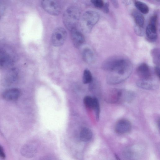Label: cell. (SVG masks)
<instances>
[{"label": "cell", "instance_id": "6da1fadb", "mask_svg": "<svg viewBox=\"0 0 160 160\" xmlns=\"http://www.w3.org/2000/svg\"><path fill=\"white\" fill-rule=\"evenodd\" d=\"M110 70L106 81L110 85L120 83L127 79L131 74L133 68L132 63L129 60L122 58H111Z\"/></svg>", "mask_w": 160, "mask_h": 160}, {"label": "cell", "instance_id": "7a4b0ae2", "mask_svg": "<svg viewBox=\"0 0 160 160\" xmlns=\"http://www.w3.org/2000/svg\"><path fill=\"white\" fill-rule=\"evenodd\" d=\"M80 16V11L77 7L72 6L68 8L65 11L62 17L65 27L70 31L76 28Z\"/></svg>", "mask_w": 160, "mask_h": 160}, {"label": "cell", "instance_id": "3957f363", "mask_svg": "<svg viewBox=\"0 0 160 160\" xmlns=\"http://www.w3.org/2000/svg\"><path fill=\"white\" fill-rule=\"evenodd\" d=\"M100 18L99 14L93 11H88L82 16L80 25L82 30L85 32H89L97 23Z\"/></svg>", "mask_w": 160, "mask_h": 160}, {"label": "cell", "instance_id": "277c9868", "mask_svg": "<svg viewBox=\"0 0 160 160\" xmlns=\"http://www.w3.org/2000/svg\"><path fill=\"white\" fill-rule=\"evenodd\" d=\"M67 36L65 29L62 27L56 28L52 35L51 41L52 45L55 47H59L65 42Z\"/></svg>", "mask_w": 160, "mask_h": 160}, {"label": "cell", "instance_id": "5b68a950", "mask_svg": "<svg viewBox=\"0 0 160 160\" xmlns=\"http://www.w3.org/2000/svg\"><path fill=\"white\" fill-rule=\"evenodd\" d=\"M41 4L43 9L50 14L57 15L59 14L61 12V6L56 1L43 0Z\"/></svg>", "mask_w": 160, "mask_h": 160}, {"label": "cell", "instance_id": "8992f818", "mask_svg": "<svg viewBox=\"0 0 160 160\" xmlns=\"http://www.w3.org/2000/svg\"><path fill=\"white\" fill-rule=\"evenodd\" d=\"M122 89L112 88L105 94L104 99L108 103H115L121 102Z\"/></svg>", "mask_w": 160, "mask_h": 160}, {"label": "cell", "instance_id": "52a82bcc", "mask_svg": "<svg viewBox=\"0 0 160 160\" xmlns=\"http://www.w3.org/2000/svg\"><path fill=\"white\" fill-rule=\"evenodd\" d=\"M157 16L154 15L150 20L146 29V34L148 39L152 41H155L157 37Z\"/></svg>", "mask_w": 160, "mask_h": 160}, {"label": "cell", "instance_id": "ba28073f", "mask_svg": "<svg viewBox=\"0 0 160 160\" xmlns=\"http://www.w3.org/2000/svg\"><path fill=\"white\" fill-rule=\"evenodd\" d=\"M136 84L140 88L147 90H155L159 86L158 81L152 78L146 79H140Z\"/></svg>", "mask_w": 160, "mask_h": 160}, {"label": "cell", "instance_id": "9c48e42d", "mask_svg": "<svg viewBox=\"0 0 160 160\" xmlns=\"http://www.w3.org/2000/svg\"><path fill=\"white\" fill-rule=\"evenodd\" d=\"M132 125L129 121L126 119H121L116 123L115 130L116 132L119 134L127 133L130 131Z\"/></svg>", "mask_w": 160, "mask_h": 160}, {"label": "cell", "instance_id": "30bf717a", "mask_svg": "<svg viewBox=\"0 0 160 160\" xmlns=\"http://www.w3.org/2000/svg\"><path fill=\"white\" fill-rule=\"evenodd\" d=\"M18 77V72L15 69L8 71L2 78V82L4 86H9L13 84L16 81Z\"/></svg>", "mask_w": 160, "mask_h": 160}, {"label": "cell", "instance_id": "8fae6325", "mask_svg": "<svg viewBox=\"0 0 160 160\" xmlns=\"http://www.w3.org/2000/svg\"><path fill=\"white\" fill-rule=\"evenodd\" d=\"M21 92L19 89L12 88L5 90L2 93V96L5 100L8 101H13L18 99Z\"/></svg>", "mask_w": 160, "mask_h": 160}, {"label": "cell", "instance_id": "7c38bea8", "mask_svg": "<svg viewBox=\"0 0 160 160\" xmlns=\"http://www.w3.org/2000/svg\"><path fill=\"white\" fill-rule=\"evenodd\" d=\"M71 38L74 46L78 48L82 45L85 42V38L82 34L76 28L70 31Z\"/></svg>", "mask_w": 160, "mask_h": 160}, {"label": "cell", "instance_id": "4fadbf2b", "mask_svg": "<svg viewBox=\"0 0 160 160\" xmlns=\"http://www.w3.org/2000/svg\"><path fill=\"white\" fill-rule=\"evenodd\" d=\"M136 71L140 79H146L151 78L149 67L145 63L140 64L137 67Z\"/></svg>", "mask_w": 160, "mask_h": 160}, {"label": "cell", "instance_id": "5bb4252c", "mask_svg": "<svg viewBox=\"0 0 160 160\" xmlns=\"http://www.w3.org/2000/svg\"><path fill=\"white\" fill-rule=\"evenodd\" d=\"M37 152L36 148L32 145L27 144L25 145L22 150L23 155L27 158H32L34 156Z\"/></svg>", "mask_w": 160, "mask_h": 160}, {"label": "cell", "instance_id": "9a60e30c", "mask_svg": "<svg viewBox=\"0 0 160 160\" xmlns=\"http://www.w3.org/2000/svg\"><path fill=\"white\" fill-rule=\"evenodd\" d=\"M132 15L135 21V25L144 28V18L143 15L136 10L132 11Z\"/></svg>", "mask_w": 160, "mask_h": 160}, {"label": "cell", "instance_id": "2e32d148", "mask_svg": "<svg viewBox=\"0 0 160 160\" xmlns=\"http://www.w3.org/2000/svg\"><path fill=\"white\" fill-rule=\"evenodd\" d=\"M92 133L91 130L88 128H83L80 132V139L83 142L89 141L92 138Z\"/></svg>", "mask_w": 160, "mask_h": 160}, {"label": "cell", "instance_id": "e0dca14e", "mask_svg": "<svg viewBox=\"0 0 160 160\" xmlns=\"http://www.w3.org/2000/svg\"><path fill=\"white\" fill-rule=\"evenodd\" d=\"M82 57L84 61L88 63L93 62L95 60L93 52L88 48H86L83 50L82 52Z\"/></svg>", "mask_w": 160, "mask_h": 160}, {"label": "cell", "instance_id": "ac0fdd59", "mask_svg": "<svg viewBox=\"0 0 160 160\" xmlns=\"http://www.w3.org/2000/svg\"><path fill=\"white\" fill-rule=\"evenodd\" d=\"M4 52H0V66L3 68H6L10 66L12 62Z\"/></svg>", "mask_w": 160, "mask_h": 160}, {"label": "cell", "instance_id": "d6986e66", "mask_svg": "<svg viewBox=\"0 0 160 160\" xmlns=\"http://www.w3.org/2000/svg\"><path fill=\"white\" fill-rule=\"evenodd\" d=\"M134 5L142 13L146 14L148 12L149 9L146 3L141 1H136L134 2Z\"/></svg>", "mask_w": 160, "mask_h": 160}, {"label": "cell", "instance_id": "ffe728a7", "mask_svg": "<svg viewBox=\"0 0 160 160\" xmlns=\"http://www.w3.org/2000/svg\"><path fill=\"white\" fill-rule=\"evenodd\" d=\"M92 80V74L90 71L86 69L83 72L82 76V81L84 84L91 83Z\"/></svg>", "mask_w": 160, "mask_h": 160}, {"label": "cell", "instance_id": "44dd1931", "mask_svg": "<svg viewBox=\"0 0 160 160\" xmlns=\"http://www.w3.org/2000/svg\"><path fill=\"white\" fill-rule=\"evenodd\" d=\"M151 55L154 63L157 66H159L160 64V52L157 48L152 50Z\"/></svg>", "mask_w": 160, "mask_h": 160}, {"label": "cell", "instance_id": "7402d4cb", "mask_svg": "<svg viewBox=\"0 0 160 160\" xmlns=\"http://www.w3.org/2000/svg\"><path fill=\"white\" fill-rule=\"evenodd\" d=\"M94 98V104L92 109H93L95 114L96 119L98 121L99 119L100 114V108L99 102L96 98Z\"/></svg>", "mask_w": 160, "mask_h": 160}, {"label": "cell", "instance_id": "603a6c76", "mask_svg": "<svg viewBox=\"0 0 160 160\" xmlns=\"http://www.w3.org/2000/svg\"><path fill=\"white\" fill-rule=\"evenodd\" d=\"M83 102L87 108L92 109L94 104V98L90 96H86L83 98Z\"/></svg>", "mask_w": 160, "mask_h": 160}, {"label": "cell", "instance_id": "cb8c5ba5", "mask_svg": "<svg viewBox=\"0 0 160 160\" xmlns=\"http://www.w3.org/2000/svg\"><path fill=\"white\" fill-rule=\"evenodd\" d=\"M91 1L95 7L98 8H103L104 4L103 1L102 0H92Z\"/></svg>", "mask_w": 160, "mask_h": 160}, {"label": "cell", "instance_id": "d4e9b609", "mask_svg": "<svg viewBox=\"0 0 160 160\" xmlns=\"http://www.w3.org/2000/svg\"><path fill=\"white\" fill-rule=\"evenodd\" d=\"M134 31L136 34L139 36H142L144 33V28H141L135 25Z\"/></svg>", "mask_w": 160, "mask_h": 160}, {"label": "cell", "instance_id": "484cf974", "mask_svg": "<svg viewBox=\"0 0 160 160\" xmlns=\"http://www.w3.org/2000/svg\"><path fill=\"white\" fill-rule=\"evenodd\" d=\"M0 158L2 159H4L6 158V154L4 150L0 145Z\"/></svg>", "mask_w": 160, "mask_h": 160}, {"label": "cell", "instance_id": "4316f807", "mask_svg": "<svg viewBox=\"0 0 160 160\" xmlns=\"http://www.w3.org/2000/svg\"><path fill=\"white\" fill-rule=\"evenodd\" d=\"M109 4L108 2L104 4L103 8V11L106 13H108L109 12Z\"/></svg>", "mask_w": 160, "mask_h": 160}, {"label": "cell", "instance_id": "83f0119b", "mask_svg": "<svg viewBox=\"0 0 160 160\" xmlns=\"http://www.w3.org/2000/svg\"><path fill=\"white\" fill-rule=\"evenodd\" d=\"M154 71L156 75L159 78L160 77V68L159 66H156L154 68Z\"/></svg>", "mask_w": 160, "mask_h": 160}, {"label": "cell", "instance_id": "f1b7e54d", "mask_svg": "<svg viewBox=\"0 0 160 160\" xmlns=\"http://www.w3.org/2000/svg\"><path fill=\"white\" fill-rule=\"evenodd\" d=\"M111 2L114 7L116 8H118L119 7V4L117 0H111Z\"/></svg>", "mask_w": 160, "mask_h": 160}, {"label": "cell", "instance_id": "f546056e", "mask_svg": "<svg viewBox=\"0 0 160 160\" xmlns=\"http://www.w3.org/2000/svg\"><path fill=\"white\" fill-rule=\"evenodd\" d=\"M115 157L117 160H120L119 158V157H118V156L117 155H115Z\"/></svg>", "mask_w": 160, "mask_h": 160}]
</instances>
